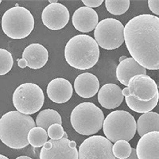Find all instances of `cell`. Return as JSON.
I'll return each mask as SVG.
<instances>
[{"instance_id":"1","label":"cell","mask_w":159,"mask_h":159,"mask_svg":"<svg viewBox=\"0 0 159 159\" xmlns=\"http://www.w3.org/2000/svg\"><path fill=\"white\" fill-rule=\"evenodd\" d=\"M124 42L139 65L146 69L158 70V17L146 14L131 18L124 27Z\"/></svg>"},{"instance_id":"2","label":"cell","mask_w":159,"mask_h":159,"mask_svg":"<svg viewBox=\"0 0 159 159\" xmlns=\"http://www.w3.org/2000/svg\"><path fill=\"white\" fill-rule=\"evenodd\" d=\"M36 123L30 116L11 111L0 119V140L15 150L25 148L29 145L28 134Z\"/></svg>"},{"instance_id":"3","label":"cell","mask_w":159,"mask_h":159,"mask_svg":"<svg viewBox=\"0 0 159 159\" xmlns=\"http://www.w3.org/2000/svg\"><path fill=\"white\" fill-rule=\"evenodd\" d=\"M65 58L71 67L80 70L89 69L99 61V45L91 36L76 35L65 45Z\"/></svg>"},{"instance_id":"4","label":"cell","mask_w":159,"mask_h":159,"mask_svg":"<svg viewBox=\"0 0 159 159\" xmlns=\"http://www.w3.org/2000/svg\"><path fill=\"white\" fill-rule=\"evenodd\" d=\"M72 127L81 135H93L101 130L104 115L100 108L90 102L78 104L71 113Z\"/></svg>"},{"instance_id":"5","label":"cell","mask_w":159,"mask_h":159,"mask_svg":"<svg viewBox=\"0 0 159 159\" xmlns=\"http://www.w3.org/2000/svg\"><path fill=\"white\" fill-rule=\"evenodd\" d=\"M105 137L111 143L119 140L130 141L137 130V123L134 116L123 110L111 112L104 119L103 124Z\"/></svg>"},{"instance_id":"6","label":"cell","mask_w":159,"mask_h":159,"mask_svg":"<svg viewBox=\"0 0 159 159\" xmlns=\"http://www.w3.org/2000/svg\"><path fill=\"white\" fill-rule=\"evenodd\" d=\"M1 25L7 36L12 39H22L34 30V18L29 10L16 4L4 13Z\"/></svg>"},{"instance_id":"7","label":"cell","mask_w":159,"mask_h":159,"mask_svg":"<svg viewBox=\"0 0 159 159\" xmlns=\"http://www.w3.org/2000/svg\"><path fill=\"white\" fill-rule=\"evenodd\" d=\"M45 102L42 89L34 83H24L19 85L13 94V104L20 113L35 114L39 111Z\"/></svg>"},{"instance_id":"8","label":"cell","mask_w":159,"mask_h":159,"mask_svg":"<svg viewBox=\"0 0 159 159\" xmlns=\"http://www.w3.org/2000/svg\"><path fill=\"white\" fill-rule=\"evenodd\" d=\"M94 37L98 45L103 49H118L124 42V26L116 18H105L96 25Z\"/></svg>"},{"instance_id":"9","label":"cell","mask_w":159,"mask_h":159,"mask_svg":"<svg viewBox=\"0 0 159 159\" xmlns=\"http://www.w3.org/2000/svg\"><path fill=\"white\" fill-rule=\"evenodd\" d=\"M111 142L101 135H92L86 139L78 150L79 159H116L112 151Z\"/></svg>"},{"instance_id":"10","label":"cell","mask_w":159,"mask_h":159,"mask_svg":"<svg viewBox=\"0 0 159 159\" xmlns=\"http://www.w3.org/2000/svg\"><path fill=\"white\" fill-rule=\"evenodd\" d=\"M40 159H79L76 143L68 139V134L59 140L50 139L40 152Z\"/></svg>"},{"instance_id":"11","label":"cell","mask_w":159,"mask_h":159,"mask_svg":"<svg viewBox=\"0 0 159 159\" xmlns=\"http://www.w3.org/2000/svg\"><path fill=\"white\" fill-rule=\"evenodd\" d=\"M127 88L130 96L139 101H150L159 93L158 88L154 80L147 75H137L132 77Z\"/></svg>"},{"instance_id":"12","label":"cell","mask_w":159,"mask_h":159,"mask_svg":"<svg viewBox=\"0 0 159 159\" xmlns=\"http://www.w3.org/2000/svg\"><path fill=\"white\" fill-rule=\"evenodd\" d=\"M44 25L51 30H61L69 22V11L61 3H50L46 6L42 14Z\"/></svg>"},{"instance_id":"13","label":"cell","mask_w":159,"mask_h":159,"mask_svg":"<svg viewBox=\"0 0 159 159\" xmlns=\"http://www.w3.org/2000/svg\"><path fill=\"white\" fill-rule=\"evenodd\" d=\"M49 60V52L44 45L34 43L28 45L22 53V59H18V65L21 69L29 67L32 69H42Z\"/></svg>"},{"instance_id":"14","label":"cell","mask_w":159,"mask_h":159,"mask_svg":"<svg viewBox=\"0 0 159 159\" xmlns=\"http://www.w3.org/2000/svg\"><path fill=\"white\" fill-rule=\"evenodd\" d=\"M46 93L51 101L56 103H65L72 98V85L68 80L62 77L55 78L49 83Z\"/></svg>"},{"instance_id":"15","label":"cell","mask_w":159,"mask_h":159,"mask_svg":"<svg viewBox=\"0 0 159 159\" xmlns=\"http://www.w3.org/2000/svg\"><path fill=\"white\" fill-rule=\"evenodd\" d=\"M135 150L139 159H159V132H149L142 136Z\"/></svg>"},{"instance_id":"16","label":"cell","mask_w":159,"mask_h":159,"mask_svg":"<svg viewBox=\"0 0 159 159\" xmlns=\"http://www.w3.org/2000/svg\"><path fill=\"white\" fill-rule=\"evenodd\" d=\"M72 21L75 29L82 33H89L96 29L99 16L92 8L81 7L73 13Z\"/></svg>"},{"instance_id":"17","label":"cell","mask_w":159,"mask_h":159,"mask_svg":"<svg viewBox=\"0 0 159 159\" xmlns=\"http://www.w3.org/2000/svg\"><path fill=\"white\" fill-rule=\"evenodd\" d=\"M124 96L121 88L115 84H106L98 92V101L106 109H115L121 105Z\"/></svg>"},{"instance_id":"18","label":"cell","mask_w":159,"mask_h":159,"mask_svg":"<svg viewBox=\"0 0 159 159\" xmlns=\"http://www.w3.org/2000/svg\"><path fill=\"white\" fill-rule=\"evenodd\" d=\"M146 73L147 69L132 57L122 60L116 68V77L124 86H128L129 81L132 77L137 75H146Z\"/></svg>"},{"instance_id":"19","label":"cell","mask_w":159,"mask_h":159,"mask_svg":"<svg viewBox=\"0 0 159 159\" xmlns=\"http://www.w3.org/2000/svg\"><path fill=\"white\" fill-rule=\"evenodd\" d=\"M99 81L95 75L90 72L80 74L74 81L76 94L82 98H92L99 92Z\"/></svg>"},{"instance_id":"20","label":"cell","mask_w":159,"mask_h":159,"mask_svg":"<svg viewBox=\"0 0 159 159\" xmlns=\"http://www.w3.org/2000/svg\"><path fill=\"white\" fill-rule=\"evenodd\" d=\"M159 132V114L147 112L142 115L137 122V132L140 137L149 132Z\"/></svg>"},{"instance_id":"21","label":"cell","mask_w":159,"mask_h":159,"mask_svg":"<svg viewBox=\"0 0 159 159\" xmlns=\"http://www.w3.org/2000/svg\"><path fill=\"white\" fill-rule=\"evenodd\" d=\"M55 123L61 125L62 119L61 115L53 109H45L37 116L36 126L42 127L46 131L50 126Z\"/></svg>"},{"instance_id":"22","label":"cell","mask_w":159,"mask_h":159,"mask_svg":"<svg viewBox=\"0 0 159 159\" xmlns=\"http://www.w3.org/2000/svg\"><path fill=\"white\" fill-rule=\"evenodd\" d=\"M125 98H126V103H127V106L130 110L134 112H137V113L145 114V113L151 111L157 106L159 100V93L156 95L154 99H152L151 100L147 102L139 101V100L134 99V97L130 96Z\"/></svg>"},{"instance_id":"23","label":"cell","mask_w":159,"mask_h":159,"mask_svg":"<svg viewBox=\"0 0 159 159\" xmlns=\"http://www.w3.org/2000/svg\"><path fill=\"white\" fill-rule=\"evenodd\" d=\"M27 139L29 144L34 148L42 147L48 140L47 131L42 127H35L30 130Z\"/></svg>"},{"instance_id":"24","label":"cell","mask_w":159,"mask_h":159,"mask_svg":"<svg viewBox=\"0 0 159 159\" xmlns=\"http://www.w3.org/2000/svg\"><path fill=\"white\" fill-rule=\"evenodd\" d=\"M130 5V0H106L105 7L110 14L121 15L128 11Z\"/></svg>"},{"instance_id":"25","label":"cell","mask_w":159,"mask_h":159,"mask_svg":"<svg viewBox=\"0 0 159 159\" xmlns=\"http://www.w3.org/2000/svg\"><path fill=\"white\" fill-rule=\"evenodd\" d=\"M115 157L118 159H126L130 157L132 152V147L130 143L125 140H119L115 143L112 147Z\"/></svg>"},{"instance_id":"26","label":"cell","mask_w":159,"mask_h":159,"mask_svg":"<svg viewBox=\"0 0 159 159\" xmlns=\"http://www.w3.org/2000/svg\"><path fill=\"white\" fill-rule=\"evenodd\" d=\"M14 65L12 54L7 49H0V76L7 74Z\"/></svg>"},{"instance_id":"27","label":"cell","mask_w":159,"mask_h":159,"mask_svg":"<svg viewBox=\"0 0 159 159\" xmlns=\"http://www.w3.org/2000/svg\"><path fill=\"white\" fill-rule=\"evenodd\" d=\"M47 134L48 136L52 140H59L65 137L67 133L65 131L62 125L55 123L49 127V129L47 130Z\"/></svg>"},{"instance_id":"28","label":"cell","mask_w":159,"mask_h":159,"mask_svg":"<svg viewBox=\"0 0 159 159\" xmlns=\"http://www.w3.org/2000/svg\"><path fill=\"white\" fill-rule=\"evenodd\" d=\"M148 6L154 15H159V0H149Z\"/></svg>"},{"instance_id":"29","label":"cell","mask_w":159,"mask_h":159,"mask_svg":"<svg viewBox=\"0 0 159 159\" xmlns=\"http://www.w3.org/2000/svg\"><path fill=\"white\" fill-rule=\"evenodd\" d=\"M82 2L84 4L85 7L93 9L94 7H99V6L103 3V0H83Z\"/></svg>"},{"instance_id":"30","label":"cell","mask_w":159,"mask_h":159,"mask_svg":"<svg viewBox=\"0 0 159 159\" xmlns=\"http://www.w3.org/2000/svg\"><path fill=\"white\" fill-rule=\"evenodd\" d=\"M118 159V158H116ZM126 159H139L137 157V154H136V150L134 148H132V152H131V154L130 155V157H127Z\"/></svg>"},{"instance_id":"31","label":"cell","mask_w":159,"mask_h":159,"mask_svg":"<svg viewBox=\"0 0 159 159\" xmlns=\"http://www.w3.org/2000/svg\"><path fill=\"white\" fill-rule=\"evenodd\" d=\"M16 159H32V158L28 157V156H19V157H17Z\"/></svg>"},{"instance_id":"32","label":"cell","mask_w":159,"mask_h":159,"mask_svg":"<svg viewBox=\"0 0 159 159\" xmlns=\"http://www.w3.org/2000/svg\"><path fill=\"white\" fill-rule=\"evenodd\" d=\"M0 159H9L7 157H6L5 155H2V154H0Z\"/></svg>"},{"instance_id":"33","label":"cell","mask_w":159,"mask_h":159,"mask_svg":"<svg viewBox=\"0 0 159 159\" xmlns=\"http://www.w3.org/2000/svg\"><path fill=\"white\" fill-rule=\"evenodd\" d=\"M1 2H2V1H1V0H0V4H1Z\"/></svg>"},{"instance_id":"34","label":"cell","mask_w":159,"mask_h":159,"mask_svg":"<svg viewBox=\"0 0 159 159\" xmlns=\"http://www.w3.org/2000/svg\"><path fill=\"white\" fill-rule=\"evenodd\" d=\"M0 23H1V22H0Z\"/></svg>"}]
</instances>
